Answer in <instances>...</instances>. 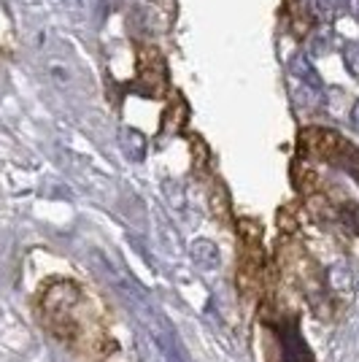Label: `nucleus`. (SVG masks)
<instances>
[{
	"mask_svg": "<svg viewBox=\"0 0 359 362\" xmlns=\"http://www.w3.org/2000/svg\"><path fill=\"white\" fill-rule=\"evenodd\" d=\"M292 74H295V78H300V81H308L311 87H316V84H319V78L314 76V68L308 65V60H305L302 54L292 60Z\"/></svg>",
	"mask_w": 359,
	"mask_h": 362,
	"instance_id": "nucleus-4",
	"label": "nucleus"
},
{
	"mask_svg": "<svg viewBox=\"0 0 359 362\" xmlns=\"http://www.w3.org/2000/svg\"><path fill=\"white\" fill-rule=\"evenodd\" d=\"M351 124H354V130L359 133V100L354 103V108H351Z\"/></svg>",
	"mask_w": 359,
	"mask_h": 362,
	"instance_id": "nucleus-5",
	"label": "nucleus"
},
{
	"mask_svg": "<svg viewBox=\"0 0 359 362\" xmlns=\"http://www.w3.org/2000/svg\"><path fill=\"white\" fill-rule=\"evenodd\" d=\"M151 338H154V344L163 354V362H189L184 349H181L179 338L167 327V322H154L151 325Z\"/></svg>",
	"mask_w": 359,
	"mask_h": 362,
	"instance_id": "nucleus-1",
	"label": "nucleus"
},
{
	"mask_svg": "<svg viewBox=\"0 0 359 362\" xmlns=\"http://www.w3.org/2000/svg\"><path fill=\"white\" fill-rule=\"evenodd\" d=\"M192 257L200 268H216L219 265V252L211 241H195L192 243Z\"/></svg>",
	"mask_w": 359,
	"mask_h": 362,
	"instance_id": "nucleus-3",
	"label": "nucleus"
},
{
	"mask_svg": "<svg viewBox=\"0 0 359 362\" xmlns=\"http://www.w3.org/2000/svg\"><path fill=\"white\" fill-rule=\"evenodd\" d=\"M119 149L127 160L133 163H141L146 157V136L138 133L133 127H122L119 130Z\"/></svg>",
	"mask_w": 359,
	"mask_h": 362,
	"instance_id": "nucleus-2",
	"label": "nucleus"
}]
</instances>
